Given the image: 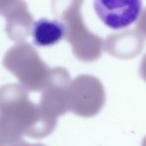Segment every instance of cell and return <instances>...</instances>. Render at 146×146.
<instances>
[{
    "instance_id": "3",
    "label": "cell",
    "mask_w": 146,
    "mask_h": 146,
    "mask_svg": "<svg viewBox=\"0 0 146 146\" xmlns=\"http://www.w3.org/2000/svg\"><path fill=\"white\" fill-rule=\"evenodd\" d=\"M3 65L28 91H40L51 69L29 43L20 42L11 47L3 59Z\"/></svg>"
},
{
    "instance_id": "8",
    "label": "cell",
    "mask_w": 146,
    "mask_h": 146,
    "mask_svg": "<svg viewBox=\"0 0 146 146\" xmlns=\"http://www.w3.org/2000/svg\"><path fill=\"white\" fill-rule=\"evenodd\" d=\"M4 17L6 19V33L9 38L18 43L26 40L34 23L32 14L29 12L24 0H21Z\"/></svg>"
},
{
    "instance_id": "13",
    "label": "cell",
    "mask_w": 146,
    "mask_h": 146,
    "mask_svg": "<svg viewBox=\"0 0 146 146\" xmlns=\"http://www.w3.org/2000/svg\"><path fill=\"white\" fill-rule=\"evenodd\" d=\"M140 75L146 81V54L143 57L141 61V64H140Z\"/></svg>"
},
{
    "instance_id": "6",
    "label": "cell",
    "mask_w": 146,
    "mask_h": 146,
    "mask_svg": "<svg viewBox=\"0 0 146 146\" xmlns=\"http://www.w3.org/2000/svg\"><path fill=\"white\" fill-rule=\"evenodd\" d=\"M94 8L107 27L122 29L138 19L142 9V0H94Z\"/></svg>"
},
{
    "instance_id": "14",
    "label": "cell",
    "mask_w": 146,
    "mask_h": 146,
    "mask_svg": "<svg viewBox=\"0 0 146 146\" xmlns=\"http://www.w3.org/2000/svg\"><path fill=\"white\" fill-rule=\"evenodd\" d=\"M141 146H146V137L143 139V141H142V144H141Z\"/></svg>"
},
{
    "instance_id": "1",
    "label": "cell",
    "mask_w": 146,
    "mask_h": 146,
    "mask_svg": "<svg viewBox=\"0 0 146 146\" xmlns=\"http://www.w3.org/2000/svg\"><path fill=\"white\" fill-rule=\"evenodd\" d=\"M57 119L47 115L29 99L22 85L6 84L0 87V143L30 138H44L55 129Z\"/></svg>"
},
{
    "instance_id": "9",
    "label": "cell",
    "mask_w": 146,
    "mask_h": 146,
    "mask_svg": "<svg viewBox=\"0 0 146 146\" xmlns=\"http://www.w3.org/2000/svg\"><path fill=\"white\" fill-rule=\"evenodd\" d=\"M31 34L37 46H52L65 38V27L58 20L41 18L33 24Z\"/></svg>"
},
{
    "instance_id": "11",
    "label": "cell",
    "mask_w": 146,
    "mask_h": 146,
    "mask_svg": "<svg viewBox=\"0 0 146 146\" xmlns=\"http://www.w3.org/2000/svg\"><path fill=\"white\" fill-rule=\"evenodd\" d=\"M137 29L138 32L146 38V9L142 12L139 20L137 23Z\"/></svg>"
},
{
    "instance_id": "7",
    "label": "cell",
    "mask_w": 146,
    "mask_h": 146,
    "mask_svg": "<svg viewBox=\"0 0 146 146\" xmlns=\"http://www.w3.org/2000/svg\"><path fill=\"white\" fill-rule=\"evenodd\" d=\"M144 47L143 36L134 30L112 34L107 37L103 45L104 50L119 59L133 58Z\"/></svg>"
},
{
    "instance_id": "5",
    "label": "cell",
    "mask_w": 146,
    "mask_h": 146,
    "mask_svg": "<svg viewBox=\"0 0 146 146\" xmlns=\"http://www.w3.org/2000/svg\"><path fill=\"white\" fill-rule=\"evenodd\" d=\"M71 79L68 71L63 67L50 70L48 79L42 88L39 106L52 118H57L69 111V89Z\"/></svg>"
},
{
    "instance_id": "10",
    "label": "cell",
    "mask_w": 146,
    "mask_h": 146,
    "mask_svg": "<svg viewBox=\"0 0 146 146\" xmlns=\"http://www.w3.org/2000/svg\"><path fill=\"white\" fill-rule=\"evenodd\" d=\"M21 0H0V15L5 16Z\"/></svg>"
},
{
    "instance_id": "4",
    "label": "cell",
    "mask_w": 146,
    "mask_h": 146,
    "mask_svg": "<svg viewBox=\"0 0 146 146\" xmlns=\"http://www.w3.org/2000/svg\"><path fill=\"white\" fill-rule=\"evenodd\" d=\"M105 103V91L101 81L92 75H79L71 81L69 110L81 117L98 114Z\"/></svg>"
},
{
    "instance_id": "12",
    "label": "cell",
    "mask_w": 146,
    "mask_h": 146,
    "mask_svg": "<svg viewBox=\"0 0 146 146\" xmlns=\"http://www.w3.org/2000/svg\"><path fill=\"white\" fill-rule=\"evenodd\" d=\"M0 146H44L42 144H30L28 142L24 141L23 139H19L12 142H5V143H0Z\"/></svg>"
},
{
    "instance_id": "2",
    "label": "cell",
    "mask_w": 146,
    "mask_h": 146,
    "mask_svg": "<svg viewBox=\"0 0 146 146\" xmlns=\"http://www.w3.org/2000/svg\"><path fill=\"white\" fill-rule=\"evenodd\" d=\"M84 0H52L53 13L60 17L65 27V39L79 60L92 62L101 56L104 40L93 34L82 19Z\"/></svg>"
}]
</instances>
